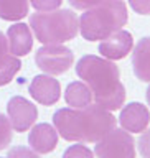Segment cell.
Here are the masks:
<instances>
[{
	"mask_svg": "<svg viewBox=\"0 0 150 158\" xmlns=\"http://www.w3.org/2000/svg\"><path fill=\"white\" fill-rule=\"evenodd\" d=\"M129 3L139 15H150V0H129Z\"/></svg>",
	"mask_w": 150,
	"mask_h": 158,
	"instance_id": "22",
	"label": "cell"
},
{
	"mask_svg": "<svg viewBox=\"0 0 150 158\" xmlns=\"http://www.w3.org/2000/svg\"><path fill=\"white\" fill-rule=\"evenodd\" d=\"M132 66L137 79L150 82V36L139 40L132 53Z\"/></svg>",
	"mask_w": 150,
	"mask_h": 158,
	"instance_id": "13",
	"label": "cell"
},
{
	"mask_svg": "<svg viewBox=\"0 0 150 158\" xmlns=\"http://www.w3.org/2000/svg\"><path fill=\"white\" fill-rule=\"evenodd\" d=\"M97 158H135V142L124 128H114L96 142L94 148Z\"/></svg>",
	"mask_w": 150,
	"mask_h": 158,
	"instance_id": "5",
	"label": "cell"
},
{
	"mask_svg": "<svg viewBox=\"0 0 150 158\" xmlns=\"http://www.w3.org/2000/svg\"><path fill=\"white\" fill-rule=\"evenodd\" d=\"M132 48H134V38L126 30H119V31L112 33L109 38L102 40L99 43V53L106 59H111V61L126 58L132 51Z\"/></svg>",
	"mask_w": 150,
	"mask_h": 158,
	"instance_id": "8",
	"label": "cell"
},
{
	"mask_svg": "<svg viewBox=\"0 0 150 158\" xmlns=\"http://www.w3.org/2000/svg\"><path fill=\"white\" fill-rule=\"evenodd\" d=\"M56 132L68 142L96 143L116 128V117L97 104L83 109H59L53 115Z\"/></svg>",
	"mask_w": 150,
	"mask_h": 158,
	"instance_id": "1",
	"label": "cell"
},
{
	"mask_svg": "<svg viewBox=\"0 0 150 158\" xmlns=\"http://www.w3.org/2000/svg\"><path fill=\"white\" fill-rule=\"evenodd\" d=\"M147 102H148V106H150V86L147 89Z\"/></svg>",
	"mask_w": 150,
	"mask_h": 158,
	"instance_id": "25",
	"label": "cell"
},
{
	"mask_svg": "<svg viewBox=\"0 0 150 158\" xmlns=\"http://www.w3.org/2000/svg\"><path fill=\"white\" fill-rule=\"evenodd\" d=\"M74 54L63 44H43L35 54L36 66L46 74H64L73 66Z\"/></svg>",
	"mask_w": 150,
	"mask_h": 158,
	"instance_id": "6",
	"label": "cell"
},
{
	"mask_svg": "<svg viewBox=\"0 0 150 158\" xmlns=\"http://www.w3.org/2000/svg\"><path fill=\"white\" fill-rule=\"evenodd\" d=\"M22 68V63H20L18 56H13V54H8L7 58L0 63V86H5L13 79V76L20 71Z\"/></svg>",
	"mask_w": 150,
	"mask_h": 158,
	"instance_id": "16",
	"label": "cell"
},
{
	"mask_svg": "<svg viewBox=\"0 0 150 158\" xmlns=\"http://www.w3.org/2000/svg\"><path fill=\"white\" fill-rule=\"evenodd\" d=\"M30 94L38 104L53 106L59 101L61 86L58 79L46 76V74H40V76H35L33 81L30 82Z\"/></svg>",
	"mask_w": 150,
	"mask_h": 158,
	"instance_id": "9",
	"label": "cell"
},
{
	"mask_svg": "<svg viewBox=\"0 0 150 158\" xmlns=\"http://www.w3.org/2000/svg\"><path fill=\"white\" fill-rule=\"evenodd\" d=\"M35 36L43 44H63L76 38L79 31V20L71 10L61 8L53 12L33 13L30 17Z\"/></svg>",
	"mask_w": 150,
	"mask_h": 158,
	"instance_id": "4",
	"label": "cell"
},
{
	"mask_svg": "<svg viewBox=\"0 0 150 158\" xmlns=\"http://www.w3.org/2000/svg\"><path fill=\"white\" fill-rule=\"evenodd\" d=\"M119 122L124 130L132 133H140L148 127L150 122V112L148 109L140 102H131L121 110Z\"/></svg>",
	"mask_w": 150,
	"mask_h": 158,
	"instance_id": "10",
	"label": "cell"
},
{
	"mask_svg": "<svg viewBox=\"0 0 150 158\" xmlns=\"http://www.w3.org/2000/svg\"><path fill=\"white\" fill-rule=\"evenodd\" d=\"M76 74L92 92V101L106 110H117L126 102V87L119 68L111 59L86 54L76 64Z\"/></svg>",
	"mask_w": 150,
	"mask_h": 158,
	"instance_id": "2",
	"label": "cell"
},
{
	"mask_svg": "<svg viewBox=\"0 0 150 158\" xmlns=\"http://www.w3.org/2000/svg\"><path fill=\"white\" fill-rule=\"evenodd\" d=\"M63 158H94V155L86 145L78 143V145H71L69 148H66V152L63 153Z\"/></svg>",
	"mask_w": 150,
	"mask_h": 158,
	"instance_id": "18",
	"label": "cell"
},
{
	"mask_svg": "<svg viewBox=\"0 0 150 158\" xmlns=\"http://www.w3.org/2000/svg\"><path fill=\"white\" fill-rule=\"evenodd\" d=\"M28 15V0H0V18L18 22Z\"/></svg>",
	"mask_w": 150,
	"mask_h": 158,
	"instance_id": "15",
	"label": "cell"
},
{
	"mask_svg": "<svg viewBox=\"0 0 150 158\" xmlns=\"http://www.w3.org/2000/svg\"><path fill=\"white\" fill-rule=\"evenodd\" d=\"M28 143L36 153H49L58 145V132L49 123H38L30 132Z\"/></svg>",
	"mask_w": 150,
	"mask_h": 158,
	"instance_id": "12",
	"label": "cell"
},
{
	"mask_svg": "<svg viewBox=\"0 0 150 158\" xmlns=\"http://www.w3.org/2000/svg\"><path fill=\"white\" fill-rule=\"evenodd\" d=\"M13 128H12V123L7 118V115L0 114V150H5L10 142H12V135H13Z\"/></svg>",
	"mask_w": 150,
	"mask_h": 158,
	"instance_id": "17",
	"label": "cell"
},
{
	"mask_svg": "<svg viewBox=\"0 0 150 158\" xmlns=\"http://www.w3.org/2000/svg\"><path fill=\"white\" fill-rule=\"evenodd\" d=\"M68 2L76 10H89V8L96 7L97 3H101L102 0H68Z\"/></svg>",
	"mask_w": 150,
	"mask_h": 158,
	"instance_id": "23",
	"label": "cell"
},
{
	"mask_svg": "<svg viewBox=\"0 0 150 158\" xmlns=\"http://www.w3.org/2000/svg\"><path fill=\"white\" fill-rule=\"evenodd\" d=\"M64 99H66L68 106H71L73 109H83L92 102V92L86 82L74 81L68 84Z\"/></svg>",
	"mask_w": 150,
	"mask_h": 158,
	"instance_id": "14",
	"label": "cell"
},
{
	"mask_svg": "<svg viewBox=\"0 0 150 158\" xmlns=\"http://www.w3.org/2000/svg\"><path fill=\"white\" fill-rule=\"evenodd\" d=\"M30 3L38 12H53L61 7L63 0H30Z\"/></svg>",
	"mask_w": 150,
	"mask_h": 158,
	"instance_id": "19",
	"label": "cell"
},
{
	"mask_svg": "<svg viewBox=\"0 0 150 158\" xmlns=\"http://www.w3.org/2000/svg\"><path fill=\"white\" fill-rule=\"evenodd\" d=\"M139 152H140V155L144 158H150V128L140 135L139 138Z\"/></svg>",
	"mask_w": 150,
	"mask_h": 158,
	"instance_id": "21",
	"label": "cell"
},
{
	"mask_svg": "<svg viewBox=\"0 0 150 158\" xmlns=\"http://www.w3.org/2000/svg\"><path fill=\"white\" fill-rule=\"evenodd\" d=\"M8 120L12 123V128L15 132H27L30 127H33L35 120L38 118L36 106H33L30 101H27L22 96H15L7 104Z\"/></svg>",
	"mask_w": 150,
	"mask_h": 158,
	"instance_id": "7",
	"label": "cell"
},
{
	"mask_svg": "<svg viewBox=\"0 0 150 158\" xmlns=\"http://www.w3.org/2000/svg\"><path fill=\"white\" fill-rule=\"evenodd\" d=\"M129 20L124 0H102L96 7L84 10L79 18V30L84 40L99 41L122 30Z\"/></svg>",
	"mask_w": 150,
	"mask_h": 158,
	"instance_id": "3",
	"label": "cell"
},
{
	"mask_svg": "<svg viewBox=\"0 0 150 158\" xmlns=\"http://www.w3.org/2000/svg\"><path fill=\"white\" fill-rule=\"evenodd\" d=\"M8 56V40L7 36L0 31V63Z\"/></svg>",
	"mask_w": 150,
	"mask_h": 158,
	"instance_id": "24",
	"label": "cell"
},
{
	"mask_svg": "<svg viewBox=\"0 0 150 158\" xmlns=\"http://www.w3.org/2000/svg\"><path fill=\"white\" fill-rule=\"evenodd\" d=\"M8 51L13 56H27L33 48V33L28 25L15 23L7 31Z\"/></svg>",
	"mask_w": 150,
	"mask_h": 158,
	"instance_id": "11",
	"label": "cell"
},
{
	"mask_svg": "<svg viewBox=\"0 0 150 158\" xmlns=\"http://www.w3.org/2000/svg\"><path fill=\"white\" fill-rule=\"evenodd\" d=\"M7 158H40V155L32 148L27 147H15L8 152Z\"/></svg>",
	"mask_w": 150,
	"mask_h": 158,
	"instance_id": "20",
	"label": "cell"
}]
</instances>
